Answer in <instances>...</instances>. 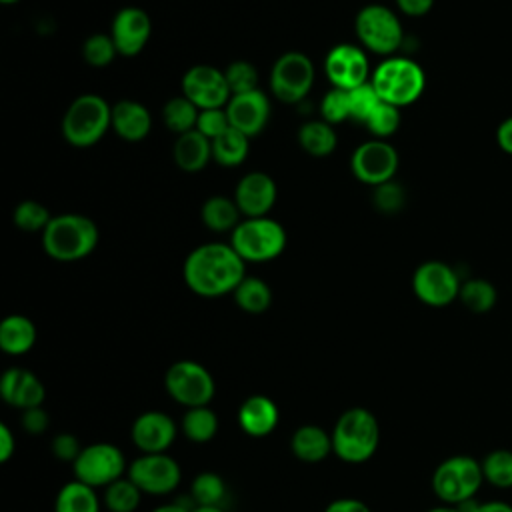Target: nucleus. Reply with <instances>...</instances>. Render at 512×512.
Returning <instances> with one entry per match:
<instances>
[{
    "label": "nucleus",
    "instance_id": "c03bdc74",
    "mask_svg": "<svg viewBox=\"0 0 512 512\" xmlns=\"http://www.w3.org/2000/svg\"><path fill=\"white\" fill-rule=\"evenodd\" d=\"M404 202H406V192L398 182L388 180L384 184L374 186V206L382 214H396L398 210H402Z\"/></svg>",
    "mask_w": 512,
    "mask_h": 512
},
{
    "label": "nucleus",
    "instance_id": "5fc2aeb1",
    "mask_svg": "<svg viewBox=\"0 0 512 512\" xmlns=\"http://www.w3.org/2000/svg\"><path fill=\"white\" fill-rule=\"evenodd\" d=\"M192 508L186 506L184 502H166V504H160L156 506L152 512H190Z\"/></svg>",
    "mask_w": 512,
    "mask_h": 512
},
{
    "label": "nucleus",
    "instance_id": "ea45409f",
    "mask_svg": "<svg viewBox=\"0 0 512 512\" xmlns=\"http://www.w3.org/2000/svg\"><path fill=\"white\" fill-rule=\"evenodd\" d=\"M116 56L118 50L110 34H92L82 44V58L94 68L108 66Z\"/></svg>",
    "mask_w": 512,
    "mask_h": 512
},
{
    "label": "nucleus",
    "instance_id": "7ed1b4c3",
    "mask_svg": "<svg viewBox=\"0 0 512 512\" xmlns=\"http://www.w3.org/2000/svg\"><path fill=\"white\" fill-rule=\"evenodd\" d=\"M98 244V226L84 214L52 216L42 232L44 252L58 262L86 258Z\"/></svg>",
    "mask_w": 512,
    "mask_h": 512
},
{
    "label": "nucleus",
    "instance_id": "a18cd8bd",
    "mask_svg": "<svg viewBox=\"0 0 512 512\" xmlns=\"http://www.w3.org/2000/svg\"><path fill=\"white\" fill-rule=\"evenodd\" d=\"M230 128V120L226 114V106L224 108H208V110H200L198 114V122H196V130L200 134H204L210 142L220 136L222 132H226Z\"/></svg>",
    "mask_w": 512,
    "mask_h": 512
},
{
    "label": "nucleus",
    "instance_id": "4c0bfd02",
    "mask_svg": "<svg viewBox=\"0 0 512 512\" xmlns=\"http://www.w3.org/2000/svg\"><path fill=\"white\" fill-rule=\"evenodd\" d=\"M50 220H52L50 210L44 204H40L38 200H22L20 204H16V208L12 212V222L16 224V228H20L24 232H40L42 234Z\"/></svg>",
    "mask_w": 512,
    "mask_h": 512
},
{
    "label": "nucleus",
    "instance_id": "bb28decb",
    "mask_svg": "<svg viewBox=\"0 0 512 512\" xmlns=\"http://www.w3.org/2000/svg\"><path fill=\"white\" fill-rule=\"evenodd\" d=\"M240 216L238 204L228 196H210L200 208L202 224L214 232H232L240 224Z\"/></svg>",
    "mask_w": 512,
    "mask_h": 512
},
{
    "label": "nucleus",
    "instance_id": "f3484780",
    "mask_svg": "<svg viewBox=\"0 0 512 512\" xmlns=\"http://www.w3.org/2000/svg\"><path fill=\"white\" fill-rule=\"evenodd\" d=\"M152 22L150 16L138 6L120 8L112 20L110 36L120 56L132 58L140 54L150 38Z\"/></svg>",
    "mask_w": 512,
    "mask_h": 512
},
{
    "label": "nucleus",
    "instance_id": "1a4fd4ad",
    "mask_svg": "<svg viewBox=\"0 0 512 512\" xmlns=\"http://www.w3.org/2000/svg\"><path fill=\"white\" fill-rule=\"evenodd\" d=\"M164 388L172 400L186 408L208 406L216 394V384L208 368L194 360H178L164 374Z\"/></svg>",
    "mask_w": 512,
    "mask_h": 512
},
{
    "label": "nucleus",
    "instance_id": "c85d7f7f",
    "mask_svg": "<svg viewBox=\"0 0 512 512\" xmlns=\"http://www.w3.org/2000/svg\"><path fill=\"white\" fill-rule=\"evenodd\" d=\"M298 144L304 152L316 158L330 156L338 144L334 126L326 120H310L298 128Z\"/></svg>",
    "mask_w": 512,
    "mask_h": 512
},
{
    "label": "nucleus",
    "instance_id": "13d9d810",
    "mask_svg": "<svg viewBox=\"0 0 512 512\" xmlns=\"http://www.w3.org/2000/svg\"><path fill=\"white\" fill-rule=\"evenodd\" d=\"M2 4H14V2H18V0H0Z\"/></svg>",
    "mask_w": 512,
    "mask_h": 512
},
{
    "label": "nucleus",
    "instance_id": "6e6d98bb",
    "mask_svg": "<svg viewBox=\"0 0 512 512\" xmlns=\"http://www.w3.org/2000/svg\"><path fill=\"white\" fill-rule=\"evenodd\" d=\"M426 512H462L460 506H452V504H440L434 508H428Z\"/></svg>",
    "mask_w": 512,
    "mask_h": 512
},
{
    "label": "nucleus",
    "instance_id": "37998d69",
    "mask_svg": "<svg viewBox=\"0 0 512 512\" xmlns=\"http://www.w3.org/2000/svg\"><path fill=\"white\" fill-rule=\"evenodd\" d=\"M320 114L322 120H326L328 124H340L344 120L350 118V98H348V90L342 88H334L328 90L322 98L320 104Z\"/></svg>",
    "mask_w": 512,
    "mask_h": 512
},
{
    "label": "nucleus",
    "instance_id": "603ef678",
    "mask_svg": "<svg viewBox=\"0 0 512 512\" xmlns=\"http://www.w3.org/2000/svg\"><path fill=\"white\" fill-rule=\"evenodd\" d=\"M16 452V436L8 424H0V462H8Z\"/></svg>",
    "mask_w": 512,
    "mask_h": 512
},
{
    "label": "nucleus",
    "instance_id": "a211bd4d",
    "mask_svg": "<svg viewBox=\"0 0 512 512\" xmlns=\"http://www.w3.org/2000/svg\"><path fill=\"white\" fill-rule=\"evenodd\" d=\"M178 434L176 422L160 410H146L132 422V442L142 454L168 452Z\"/></svg>",
    "mask_w": 512,
    "mask_h": 512
},
{
    "label": "nucleus",
    "instance_id": "c9c22d12",
    "mask_svg": "<svg viewBox=\"0 0 512 512\" xmlns=\"http://www.w3.org/2000/svg\"><path fill=\"white\" fill-rule=\"evenodd\" d=\"M198 114L200 110L186 96H174L162 108V118L166 128L178 136L196 128Z\"/></svg>",
    "mask_w": 512,
    "mask_h": 512
},
{
    "label": "nucleus",
    "instance_id": "c756f323",
    "mask_svg": "<svg viewBox=\"0 0 512 512\" xmlns=\"http://www.w3.org/2000/svg\"><path fill=\"white\" fill-rule=\"evenodd\" d=\"M234 302L248 314H262L272 304V288L256 276H246L232 292Z\"/></svg>",
    "mask_w": 512,
    "mask_h": 512
},
{
    "label": "nucleus",
    "instance_id": "f257e3e1",
    "mask_svg": "<svg viewBox=\"0 0 512 512\" xmlns=\"http://www.w3.org/2000/svg\"><path fill=\"white\" fill-rule=\"evenodd\" d=\"M182 278L194 294L218 298L236 290L246 278V266L230 244L208 242L196 246L186 256Z\"/></svg>",
    "mask_w": 512,
    "mask_h": 512
},
{
    "label": "nucleus",
    "instance_id": "3c124183",
    "mask_svg": "<svg viewBox=\"0 0 512 512\" xmlns=\"http://www.w3.org/2000/svg\"><path fill=\"white\" fill-rule=\"evenodd\" d=\"M396 6L402 14L418 18V16H424L432 10L434 0H396Z\"/></svg>",
    "mask_w": 512,
    "mask_h": 512
},
{
    "label": "nucleus",
    "instance_id": "5701e85b",
    "mask_svg": "<svg viewBox=\"0 0 512 512\" xmlns=\"http://www.w3.org/2000/svg\"><path fill=\"white\" fill-rule=\"evenodd\" d=\"M152 128L150 112L136 100H118L112 106V130L126 142H140Z\"/></svg>",
    "mask_w": 512,
    "mask_h": 512
},
{
    "label": "nucleus",
    "instance_id": "473e14b6",
    "mask_svg": "<svg viewBox=\"0 0 512 512\" xmlns=\"http://www.w3.org/2000/svg\"><path fill=\"white\" fill-rule=\"evenodd\" d=\"M458 300L472 314H486L496 306L498 292L486 278H468L460 286Z\"/></svg>",
    "mask_w": 512,
    "mask_h": 512
},
{
    "label": "nucleus",
    "instance_id": "e433bc0d",
    "mask_svg": "<svg viewBox=\"0 0 512 512\" xmlns=\"http://www.w3.org/2000/svg\"><path fill=\"white\" fill-rule=\"evenodd\" d=\"M190 494L196 506H222L226 496V484L216 472H200L190 486Z\"/></svg>",
    "mask_w": 512,
    "mask_h": 512
},
{
    "label": "nucleus",
    "instance_id": "b1692460",
    "mask_svg": "<svg viewBox=\"0 0 512 512\" xmlns=\"http://www.w3.org/2000/svg\"><path fill=\"white\" fill-rule=\"evenodd\" d=\"M172 158L182 172H200L212 158V142L194 128L176 138Z\"/></svg>",
    "mask_w": 512,
    "mask_h": 512
},
{
    "label": "nucleus",
    "instance_id": "a878e982",
    "mask_svg": "<svg viewBox=\"0 0 512 512\" xmlns=\"http://www.w3.org/2000/svg\"><path fill=\"white\" fill-rule=\"evenodd\" d=\"M36 324L22 314H10L0 324V348L10 356H22L36 344Z\"/></svg>",
    "mask_w": 512,
    "mask_h": 512
},
{
    "label": "nucleus",
    "instance_id": "20e7f679",
    "mask_svg": "<svg viewBox=\"0 0 512 512\" xmlns=\"http://www.w3.org/2000/svg\"><path fill=\"white\" fill-rule=\"evenodd\" d=\"M112 128V106L98 94H82L62 116V136L76 148H88Z\"/></svg>",
    "mask_w": 512,
    "mask_h": 512
},
{
    "label": "nucleus",
    "instance_id": "412c9836",
    "mask_svg": "<svg viewBox=\"0 0 512 512\" xmlns=\"http://www.w3.org/2000/svg\"><path fill=\"white\" fill-rule=\"evenodd\" d=\"M0 394L6 404L20 410H28L44 404L46 388L34 372L20 366H12L4 370L0 378Z\"/></svg>",
    "mask_w": 512,
    "mask_h": 512
},
{
    "label": "nucleus",
    "instance_id": "393cba45",
    "mask_svg": "<svg viewBox=\"0 0 512 512\" xmlns=\"http://www.w3.org/2000/svg\"><path fill=\"white\" fill-rule=\"evenodd\" d=\"M290 450L298 460L314 464L332 452V436L322 426L302 424L290 438Z\"/></svg>",
    "mask_w": 512,
    "mask_h": 512
},
{
    "label": "nucleus",
    "instance_id": "a19ab883",
    "mask_svg": "<svg viewBox=\"0 0 512 512\" xmlns=\"http://www.w3.org/2000/svg\"><path fill=\"white\" fill-rule=\"evenodd\" d=\"M230 94H244L258 88V70L248 60H234L224 70Z\"/></svg>",
    "mask_w": 512,
    "mask_h": 512
},
{
    "label": "nucleus",
    "instance_id": "f03ea898",
    "mask_svg": "<svg viewBox=\"0 0 512 512\" xmlns=\"http://www.w3.org/2000/svg\"><path fill=\"white\" fill-rule=\"evenodd\" d=\"M332 452L348 464H362L374 456L380 444V426L376 416L362 406H352L344 410L334 428Z\"/></svg>",
    "mask_w": 512,
    "mask_h": 512
},
{
    "label": "nucleus",
    "instance_id": "9d476101",
    "mask_svg": "<svg viewBox=\"0 0 512 512\" xmlns=\"http://www.w3.org/2000/svg\"><path fill=\"white\" fill-rule=\"evenodd\" d=\"M74 478L92 486L106 488L128 472L124 452L110 442H94L82 448L78 458L72 462Z\"/></svg>",
    "mask_w": 512,
    "mask_h": 512
},
{
    "label": "nucleus",
    "instance_id": "dca6fc26",
    "mask_svg": "<svg viewBox=\"0 0 512 512\" xmlns=\"http://www.w3.org/2000/svg\"><path fill=\"white\" fill-rule=\"evenodd\" d=\"M324 72L332 86L342 90H352L372 76L366 52L354 44H336L326 54Z\"/></svg>",
    "mask_w": 512,
    "mask_h": 512
},
{
    "label": "nucleus",
    "instance_id": "2f4dec72",
    "mask_svg": "<svg viewBox=\"0 0 512 512\" xmlns=\"http://www.w3.org/2000/svg\"><path fill=\"white\" fill-rule=\"evenodd\" d=\"M248 148H250V138L230 126L226 132H222L212 140V158L220 166H228V168L238 166L246 160Z\"/></svg>",
    "mask_w": 512,
    "mask_h": 512
},
{
    "label": "nucleus",
    "instance_id": "4468645a",
    "mask_svg": "<svg viewBox=\"0 0 512 512\" xmlns=\"http://www.w3.org/2000/svg\"><path fill=\"white\" fill-rule=\"evenodd\" d=\"M350 168L362 184L378 186L394 178L398 170V152L386 140H366L352 152Z\"/></svg>",
    "mask_w": 512,
    "mask_h": 512
},
{
    "label": "nucleus",
    "instance_id": "09e8293b",
    "mask_svg": "<svg viewBox=\"0 0 512 512\" xmlns=\"http://www.w3.org/2000/svg\"><path fill=\"white\" fill-rule=\"evenodd\" d=\"M324 512H372V510L366 502L352 496H344V498L332 500Z\"/></svg>",
    "mask_w": 512,
    "mask_h": 512
},
{
    "label": "nucleus",
    "instance_id": "58836bf2",
    "mask_svg": "<svg viewBox=\"0 0 512 512\" xmlns=\"http://www.w3.org/2000/svg\"><path fill=\"white\" fill-rule=\"evenodd\" d=\"M348 98H350V118L354 122H362V124L368 122L372 112L382 102V98L378 96V92H376V88L372 86L370 80L352 88V90H348Z\"/></svg>",
    "mask_w": 512,
    "mask_h": 512
},
{
    "label": "nucleus",
    "instance_id": "79ce46f5",
    "mask_svg": "<svg viewBox=\"0 0 512 512\" xmlns=\"http://www.w3.org/2000/svg\"><path fill=\"white\" fill-rule=\"evenodd\" d=\"M400 126V108L388 102H380V106L372 112L366 122V128L380 140L392 136Z\"/></svg>",
    "mask_w": 512,
    "mask_h": 512
},
{
    "label": "nucleus",
    "instance_id": "423d86ee",
    "mask_svg": "<svg viewBox=\"0 0 512 512\" xmlns=\"http://www.w3.org/2000/svg\"><path fill=\"white\" fill-rule=\"evenodd\" d=\"M484 482L482 464L468 454L444 458L432 472V492L442 504L460 506L474 500Z\"/></svg>",
    "mask_w": 512,
    "mask_h": 512
},
{
    "label": "nucleus",
    "instance_id": "39448f33",
    "mask_svg": "<svg viewBox=\"0 0 512 512\" xmlns=\"http://www.w3.org/2000/svg\"><path fill=\"white\" fill-rule=\"evenodd\" d=\"M370 82L384 102L402 108L422 96L426 74L418 62L404 56H390L376 66Z\"/></svg>",
    "mask_w": 512,
    "mask_h": 512
},
{
    "label": "nucleus",
    "instance_id": "aec40b11",
    "mask_svg": "<svg viewBox=\"0 0 512 512\" xmlns=\"http://www.w3.org/2000/svg\"><path fill=\"white\" fill-rule=\"evenodd\" d=\"M276 196V182L266 172L244 174L234 190V202L238 204L244 218L266 216L272 210Z\"/></svg>",
    "mask_w": 512,
    "mask_h": 512
},
{
    "label": "nucleus",
    "instance_id": "864d4df0",
    "mask_svg": "<svg viewBox=\"0 0 512 512\" xmlns=\"http://www.w3.org/2000/svg\"><path fill=\"white\" fill-rule=\"evenodd\" d=\"M496 144L502 152L512 156V116L504 118L496 128Z\"/></svg>",
    "mask_w": 512,
    "mask_h": 512
},
{
    "label": "nucleus",
    "instance_id": "0eeeda50",
    "mask_svg": "<svg viewBox=\"0 0 512 512\" xmlns=\"http://www.w3.org/2000/svg\"><path fill=\"white\" fill-rule=\"evenodd\" d=\"M230 246L244 262H268L284 252L286 230L268 216L242 218L230 234Z\"/></svg>",
    "mask_w": 512,
    "mask_h": 512
},
{
    "label": "nucleus",
    "instance_id": "de8ad7c7",
    "mask_svg": "<svg viewBox=\"0 0 512 512\" xmlns=\"http://www.w3.org/2000/svg\"><path fill=\"white\" fill-rule=\"evenodd\" d=\"M20 424H22L24 432H28L32 436H40V434H44L48 430L50 416H48V412L42 406L28 408V410H22Z\"/></svg>",
    "mask_w": 512,
    "mask_h": 512
},
{
    "label": "nucleus",
    "instance_id": "4be33fe9",
    "mask_svg": "<svg viewBox=\"0 0 512 512\" xmlns=\"http://www.w3.org/2000/svg\"><path fill=\"white\" fill-rule=\"evenodd\" d=\"M280 412L272 398L264 394L248 396L238 408V424L244 434L252 438H264L278 426Z\"/></svg>",
    "mask_w": 512,
    "mask_h": 512
},
{
    "label": "nucleus",
    "instance_id": "6ab92c4d",
    "mask_svg": "<svg viewBox=\"0 0 512 512\" xmlns=\"http://www.w3.org/2000/svg\"><path fill=\"white\" fill-rule=\"evenodd\" d=\"M226 114L232 128L252 138V136H258L268 124L270 100L258 88L252 92L234 94L226 104Z\"/></svg>",
    "mask_w": 512,
    "mask_h": 512
},
{
    "label": "nucleus",
    "instance_id": "49530a36",
    "mask_svg": "<svg viewBox=\"0 0 512 512\" xmlns=\"http://www.w3.org/2000/svg\"><path fill=\"white\" fill-rule=\"evenodd\" d=\"M84 446H80L78 438L70 432H62L58 436H54L52 440V454L54 458L62 460V462H74L78 458V454L82 452Z\"/></svg>",
    "mask_w": 512,
    "mask_h": 512
},
{
    "label": "nucleus",
    "instance_id": "72a5a7b5",
    "mask_svg": "<svg viewBox=\"0 0 512 512\" xmlns=\"http://www.w3.org/2000/svg\"><path fill=\"white\" fill-rule=\"evenodd\" d=\"M142 500V490L128 478L122 476L108 484L102 494V502L110 512H136Z\"/></svg>",
    "mask_w": 512,
    "mask_h": 512
},
{
    "label": "nucleus",
    "instance_id": "6e6552de",
    "mask_svg": "<svg viewBox=\"0 0 512 512\" xmlns=\"http://www.w3.org/2000/svg\"><path fill=\"white\" fill-rule=\"evenodd\" d=\"M354 30L364 48L382 56L394 54L404 40L400 18L384 4L362 6L356 14Z\"/></svg>",
    "mask_w": 512,
    "mask_h": 512
},
{
    "label": "nucleus",
    "instance_id": "4d7b16f0",
    "mask_svg": "<svg viewBox=\"0 0 512 512\" xmlns=\"http://www.w3.org/2000/svg\"><path fill=\"white\" fill-rule=\"evenodd\" d=\"M190 512H224L222 506H192Z\"/></svg>",
    "mask_w": 512,
    "mask_h": 512
},
{
    "label": "nucleus",
    "instance_id": "ddd939ff",
    "mask_svg": "<svg viewBox=\"0 0 512 512\" xmlns=\"http://www.w3.org/2000/svg\"><path fill=\"white\" fill-rule=\"evenodd\" d=\"M126 476L142 490V494L164 496L178 488L182 480L180 464L168 452L140 454L128 464Z\"/></svg>",
    "mask_w": 512,
    "mask_h": 512
},
{
    "label": "nucleus",
    "instance_id": "9b49d317",
    "mask_svg": "<svg viewBox=\"0 0 512 512\" xmlns=\"http://www.w3.org/2000/svg\"><path fill=\"white\" fill-rule=\"evenodd\" d=\"M314 84V64L298 50L284 52L276 58L270 70L272 94L284 104L300 102Z\"/></svg>",
    "mask_w": 512,
    "mask_h": 512
},
{
    "label": "nucleus",
    "instance_id": "cd10ccee",
    "mask_svg": "<svg viewBox=\"0 0 512 512\" xmlns=\"http://www.w3.org/2000/svg\"><path fill=\"white\" fill-rule=\"evenodd\" d=\"M100 496L96 494V488L72 480L66 482L54 500V512H100Z\"/></svg>",
    "mask_w": 512,
    "mask_h": 512
},
{
    "label": "nucleus",
    "instance_id": "2eb2a0df",
    "mask_svg": "<svg viewBox=\"0 0 512 512\" xmlns=\"http://www.w3.org/2000/svg\"><path fill=\"white\" fill-rule=\"evenodd\" d=\"M182 96H186L198 110L224 108L230 100V88L222 70L196 64L182 76Z\"/></svg>",
    "mask_w": 512,
    "mask_h": 512
},
{
    "label": "nucleus",
    "instance_id": "f704fd0d",
    "mask_svg": "<svg viewBox=\"0 0 512 512\" xmlns=\"http://www.w3.org/2000/svg\"><path fill=\"white\" fill-rule=\"evenodd\" d=\"M480 464L484 482L500 490L512 488V450L494 448L480 460Z\"/></svg>",
    "mask_w": 512,
    "mask_h": 512
},
{
    "label": "nucleus",
    "instance_id": "8fccbe9b",
    "mask_svg": "<svg viewBox=\"0 0 512 512\" xmlns=\"http://www.w3.org/2000/svg\"><path fill=\"white\" fill-rule=\"evenodd\" d=\"M462 512H512V504L504 502V500H490V502H476V500H468L464 504H460Z\"/></svg>",
    "mask_w": 512,
    "mask_h": 512
},
{
    "label": "nucleus",
    "instance_id": "f8f14e48",
    "mask_svg": "<svg viewBox=\"0 0 512 512\" xmlns=\"http://www.w3.org/2000/svg\"><path fill=\"white\" fill-rule=\"evenodd\" d=\"M460 286L458 272L442 260H426L412 274L414 296L432 308H444L458 300Z\"/></svg>",
    "mask_w": 512,
    "mask_h": 512
},
{
    "label": "nucleus",
    "instance_id": "7c9ffc66",
    "mask_svg": "<svg viewBox=\"0 0 512 512\" xmlns=\"http://www.w3.org/2000/svg\"><path fill=\"white\" fill-rule=\"evenodd\" d=\"M182 434L196 444H204L212 440L218 432V416L210 406H194L186 408L182 422H180Z\"/></svg>",
    "mask_w": 512,
    "mask_h": 512
}]
</instances>
